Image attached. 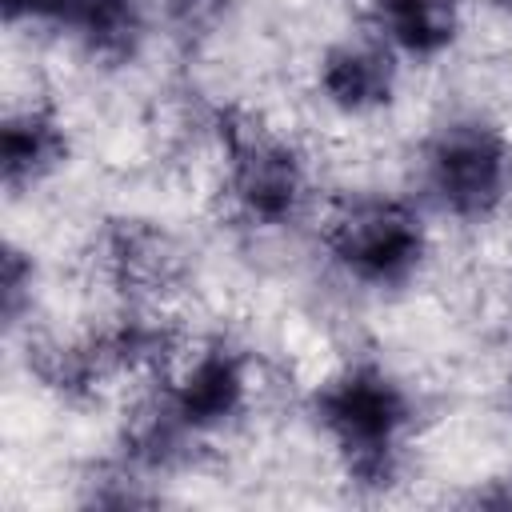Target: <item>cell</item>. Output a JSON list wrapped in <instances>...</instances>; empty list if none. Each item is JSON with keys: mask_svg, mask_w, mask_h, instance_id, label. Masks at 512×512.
<instances>
[{"mask_svg": "<svg viewBox=\"0 0 512 512\" xmlns=\"http://www.w3.org/2000/svg\"><path fill=\"white\" fill-rule=\"evenodd\" d=\"M304 412L352 488L388 492L404 480L420 408L392 368L372 356L344 360L312 384Z\"/></svg>", "mask_w": 512, "mask_h": 512, "instance_id": "1", "label": "cell"}, {"mask_svg": "<svg viewBox=\"0 0 512 512\" xmlns=\"http://www.w3.org/2000/svg\"><path fill=\"white\" fill-rule=\"evenodd\" d=\"M212 144L224 212L252 232H280L312 208L308 152L248 104H224L212 116Z\"/></svg>", "mask_w": 512, "mask_h": 512, "instance_id": "2", "label": "cell"}, {"mask_svg": "<svg viewBox=\"0 0 512 512\" xmlns=\"http://www.w3.org/2000/svg\"><path fill=\"white\" fill-rule=\"evenodd\" d=\"M328 264L356 288L400 292L428 268L432 228L416 200L396 192H340L316 224Z\"/></svg>", "mask_w": 512, "mask_h": 512, "instance_id": "3", "label": "cell"}, {"mask_svg": "<svg viewBox=\"0 0 512 512\" xmlns=\"http://www.w3.org/2000/svg\"><path fill=\"white\" fill-rule=\"evenodd\" d=\"M424 204L456 224H488L512 204V136L504 124L464 112L440 120L416 148Z\"/></svg>", "mask_w": 512, "mask_h": 512, "instance_id": "4", "label": "cell"}, {"mask_svg": "<svg viewBox=\"0 0 512 512\" xmlns=\"http://www.w3.org/2000/svg\"><path fill=\"white\" fill-rule=\"evenodd\" d=\"M92 280L116 308H172L188 284V248L176 232L144 216H112L92 232Z\"/></svg>", "mask_w": 512, "mask_h": 512, "instance_id": "5", "label": "cell"}, {"mask_svg": "<svg viewBox=\"0 0 512 512\" xmlns=\"http://www.w3.org/2000/svg\"><path fill=\"white\" fill-rule=\"evenodd\" d=\"M168 412L204 444L252 408V356L228 336H188L180 356L160 380H152Z\"/></svg>", "mask_w": 512, "mask_h": 512, "instance_id": "6", "label": "cell"}, {"mask_svg": "<svg viewBox=\"0 0 512 512\" xmlns=\"http://www.w3.org/2000/svg\"><path fill=\"white\" fill-rule=\"evenodd\" d=\"M400 72L404 60L376 32H344L320 48L312 64V92L328 112L368 120L396 104Z\"/></svg>", "mask_w": 512, "mask_h": 512, "instance_id": "7", "label": "cell"}, {"mask_svg": "<svg viewBox=\"0 0 512 512\" xmlns=\"http://www.w3.org/2000/svg\"><path fill=\"white\" fill-rule=\"evenodd\" d=\"M4 20L52 28L104 64L132 60L144 40L140 0H4Z\"/></svg>", "mask_w": 512, "mask_h": 512, "instance_id": "8", "label": "cell"}, {"mask_svg": "<svg viewBox=\"0 0 512 512\" xmlns=\"http://www.w3.org/2000/svg\"><path fill=\"white\" fill-rule=\"evenodd\" d=\"M72 160V128L56 100L36 96L8 104L0 120V180L8 196H24L56 180Z\"/></svg>", "mask_w": 512, "mask_h": 512, "instance_id": "9", "label": "cell"}, {"mask_svg": "<svg viewBox=\"0 0 512 512\" xmlns=\"http://www.w3.org/2000/svg\"><path fill=\"white\" fill-rule=\"evenodd\" d=\"M364 28L404 64H436L464 36V0H368Z\"/></svg>", "mask_w": 512, "mask_h": 512, "instance_id": "10", "label": "cell"}, {"mask_svg": "<svg viewBox=\"0 0 512 512\" xmlns=\"http://www.w3.org/2000/svg\"><path fill=\"white\" fill-rule=\"evenodd\" d=\"M32 296H36V264H32V252L8 244L4 248V268H0V308H4V328L8 332H16L28 320Z\"/></svg>", "mask_w": 512, "mask_h": 512, "instance_id": "11", "label": "cell"}, {"mask_svg": "<svg viewBox=\"0 0 512 512\" xmlns=\"http://www.w3.org/2000/svg\"><path fill=\"white\" fill-rule=\"evenodd\" d=\"M488 4H492V12H500V16L512 24V0H488Z\"/></svg>", "mask_w": 512, "mask_h": 512, "instance_id": "12", "label": "cell"}, {"mask_svg": "<svg viewBox=\"0 0 512 512\" xmlns=\"http://www.w3.org/2000/svg\"><path fill=\"white\" fill-rule=\"evenodd\" d=\"M508 408H512V392H508Z\"/></svg>", "mask_w": 512, "mask_h": 512, "instance_id": "13", "label": "cell"}]
</instances>
